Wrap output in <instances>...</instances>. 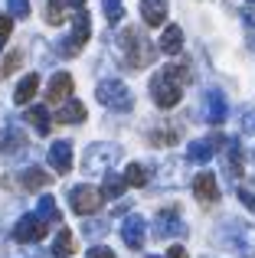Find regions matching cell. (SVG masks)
<instances>
[{"label":"cell","mask_w":255,"mask_h":258,"mask_svg":"<svg viewBox=\"0 0 255 258\" xmlns=\"http://www.w3.org/2000/svg\"><path fill=\"white\" fill-rule=\"evenodd\" d=\"M121 49H124V62L131 66V69H147V66L157 59V49L151 46V39H147L138 26H124Z\"/></svg>","instance_id":"obj_1"},{"label":"cell","mask_w":255,"mask_h":258,"mask_svg":"<svg viewBox=\"0 0 255 258\" xmlns=\"http://www.w3.org/2000/svg\"><path fill=\"white\" fill-rule=\"evenodd\" d=\"M95 98L102 101L105 108H111V111H128V108H131V92H128L124 82H118V79L98 82L95 85Z\"/></svg>","instance_id":"obj_2"},{"label":"cell","mask_w":255,"mask_h":258,"mask_svg":"<svg viewBox=\"0 0 255 258\" xmlns=\"http://www.w3.org/2000/svg\"><path fill=\"white\" fill-rule=\"evenodd\" d=\"M102 200H105L102 189L89 186V183H82V186L69 189V206H72V213H76V216H92V213H98Z\"/></svg>","instance_id":"obj_3"},{"label":"cell","mask_w":255,"mask_h":258,"mask_svg":"<svg viewBox=\"0 0 255 258\" xmlns=\"http://www.w3.org/2000/svg\"><path fill=\"white\" fill-rule=\"evenodd\" d=\"M180 95H183V88L173 82V79H167L164 72H157V76L151 79V98L157 101L160 108H173L180 101Z\"/></svg>","instance_id":"obj_4"},{"label":"cell","mask_w":255,"mask_h":258,"mask_svg":"<svg viewBox=\"0 0 255 258\" xmlns=\"http://www.w3.org/2000/svg\"><path fill=\"white\" fill-rule=\"evenodd\" d=\"M72 26H76V30H72V36L59 43L62 56H76V52L82 49L85 43H89V36H92V30H89V13H85L82 7H79V13H76V23H72Z\"/></svg>","instance_id":"obj_5"},{"label":"cell","mask_w":255,"mask_h":258,"mask_svg":"<svg viewBox=\"0 0 255 258\" xmlns=\"http://www.w3.org/2000/svg\"><path fill=\"white\" fill-rule=\"evenodd\" d=\"M46 235V219H39V216H20V222L13 226V239L20 242V245H30V242H39Z\"/></svg>","instance_id":"obj_6"},{"label":"cell","mask_w":255,"mask_h":258,"mask_svg":"<svg viewBox=\"0 0 255 258\" xmlns=\"http://www.w3.org/2000/svg\"><path fill=\"white\" fill-rule=\"evenodd\" d=\"M144 235H147V222L141 216H128L121 222V239H124L128 248H141L144 245Z\"/></svg>","instance_id":"obj_7"},{"label":"cell","mask_w":255,"mask_h":258,"mask_svg":"<svg viewBox=\"0 0 255 258\" xmlns=\"http://www.w3.org/2000/svg\"><path fill=\"white\" fill-rule=\"evenodd\" d=\"M193 196H197L200 203H216L219 200V186H216V176L210 170L197 173L193 176Z\"/></svg>","instance_id":"obj_8"},{"label":"cell","mask_w":255,"mask_h":258,"mask_svg":"<svg viewBox=\"0 0 255 258\" xmlns=\"http://www.w3.org/2000/svg\"><path fill=\"white\" fill-rule=\"evenodd\" d=\"M223 144H226L223 134H213V138H206V141H193L190 151H186V157H190L193 164H206V160L213 157V151H216V147H223Z\"/></svg>","instance_id":"obj_9"},{"label":"cell","mask_w":255,"mask_h":258,"mask_svg":"<svg viewBox=\"0 0 255 258\" xmlns=\"http://www.w3.org/2000/svg\"><path fill=\"white\" fill-rule=\"evenodd\" d=\"M203 101H206V118H210L213 124H223L226 114H229V105H226L223 92H219V88H210V92L203 95Z\"/></svg>","instance_id":"obj_10"},{"label":"cell","mask_w":255,"mask_h":258,"mask_svg":"<svg viewBox=\"0 0 255 258\" xmlns=\"http://www.w3.org/2000/svg\"><path fill=\"white\" fill-rule=\"evenodd\" d=\"M49 164L56 167V173H69L72 170V144H69V141H52Z\"/></svg>","instance_id":"obj_11"},{"label":"cell","mask_w":255,"mask_h":258,"mask_svg":"<svg viewBox=\"0 0 255 258\" xmlns=\"http://www.w3.org/2000/svg\"><path fill=\"white\" fill-rule=\"evenodd\" d=\"M69 95H72V76L69 72H56L49 88H46V101H49V105H59V101L69 98Z\"/></svg>","instance_id":"obj_12"},{"label":"cell","mask_w":255,"mask_h":258,"mask_svg":"<svg viewBox=\"0 0 255 258\" xmlns=\"http://www.w3.org/2000/svg\"><path fill=\"white\" fill-rule=\"evenodd\" d=\"M141 17L147 26H160L167 20V0H141Z\"/></svg>","instance_id":"obj_13"},{"label":"cell","mask_w":255,"mask_h":258,"mask_svg":"<svg viewBox=\"0 0 255 258\" xmlns=\"http://www.w3.org/2000/svg\"><path fill=\"white\" fill-rule=\"evenodd\" d=\"M154 226H157V235H160V239H167V235H183V222L177 219V213H173V209H164V213L154 219Z\"/></svg>","instance_id":"obj_14"},{"label":"cell","mask_w":255,"mask_h":258,"mask_svg":"<svg viewBox=\"0 0 255 258\" xmlns=\"http://www.w3.org/2000/svg\"><path fill=\"white\" fill-rule=\"evenodd\" d=\"M36 88H39V76H36V72L23 76V82H20L17 92H13V101H17V105H30L33 95H36Z\"/></svg>","instance_id":"obj_15"},{"label":"cell","mask_w":255,"mask_h":258,"mask_svg":"<svg viewBox=\"0 0 255 258\" xmlns=\"http://www.w3.org/2000/svg\"><path fill=\"white\" fill-rule=\"evenodd\" d=\"M180 46H183V30H180V26H167L164 36H160V52H167V56H177Z\"/></svg>","instance_id":"obj_16"},{"label":"cell","mask_w":255,"mask_h":258,"mask_svg":"<svg viewBox=\"0 0 255 258\" xmlns=\"http://www.w3.org/2000/svg\"><path fill=\"white\" fill-rule=\"evenodd\" d=\"M56 121H59V124H82V121H85V105H82V101H69V105H62L59 114H56Z\"/></svg>","instance_id":"obj_17"},{"label":"cell","mask_w":255,"mask_h":258,"mask_svg":"<svg viewBox=\"0 0 255 258\" xmlns=\"http://www.w3.org/2000/svg\"><path fill=\"white\" fill-rule=\"evenodd\" d=\"M76 252V235L69 232V229H59V235L52 239V255L56 258H69Z\"/></svg>","instance_id":"obj_18"},{"label":"cell","mask_w":255,"mask_h":258,"mask_svg":"<svg viewBox=\"0 0 255 258\" xmlns=\"http://www.w3.org/2000/svg\"><path fill=\"white\" fill-rule=\"evenodd\" d=\"M20 183H23L26 189H43V186H49V183H52V176L46 173V170H39V167H30V170L20 176Z\"/></svg>","instance_id":"obj_19"},{"label":"cell","mask_w":255,"mask_h":258,"mask_svg":"<svg viewBox=\"0 0 255 258\" xmlns=\"http://www.w3.org/2000/svg\"><path fill=\"white\" fill-rule=\"evenodd\" d=\"M72 7V0H49L46 4V23L52 26H62L66 23V10Z\"/></svg>","instance_id":"obj_20"},{"label":"cell","mask_w":255,"mask_h":258,"mask_svg":"<svg viewBox=\"0 0 255 258\" xmlns=\"http://www.w3.org/2000/svg\"><path fill=\"white\" fill-rule=\"evenodd\" d=\"M26 121H30V124L36 127L39 134H49V127H52V118H49V111H46L43 105L30 108V111H26Z\"/></svg>","instance_id":"obj_21"},{"label":"cell","mask_w":255,"mask_h":258,"mask_svg":"<svg viewBox=\"0 0 255 258\" xmlns=\"http://www.w3.org/2000/svg\"><path fill=\"white\" fill-rule=\"evenodd\" d=\"M226 173L242 176V151H239V141H229V147H226Z\"/></svg>","instance_id":"obj_22"},{"label":"cell","mask_w":255,"mask_h":258,"mask_svg":"<svg viewBox=\"0 0 255 258\" xmlns=\"http://www.w3.org/2000/svg\"><path fill=\"white\" fill-rule=\"evenodd\" d=\"M124 186H128V183H124V176L108 173V176H105V186H102V196H105V200H118V196L124 193Z\"/></svg>","instance_id":"obj_23"},{"label":"cell","mask_w":255,"mask_h":258,"mask_svg":"<svg viewBox=\"0 0 255 258\" xmlns=\"http://www.w3.org/2000/svg\"><path fill=\"white\" fill-rule=\"evenodd\" d=\"M36 216H39V219H46V222H56V219H59V209H56V200H52L49 193H46L43 200H39V206H36Z\"/></svg>","instance_id":"obj_24"},{"label":"cell","mask_w":255,"mask_h":258,"mask_svg":"<svg viewBox=\"0 0 255 258\" xmlns=\"http://www.w3.org/2000/svg\"><path fill=\"white\" fill-rule=\"evenodd\" d=\"M236 252L242 255V258H255V229L242 226V242L236 245Z\"/></svg>","instance_id":"obj_25"},{"label":"cell","mask_w":255,"mask_h":258,"mask_svg":"<svg viewBox=\"0 0 255 258\" xmlns=\"http://www.w3.org/2000/svg\"><path fill=\"white\" fill-rule=\"evenodd\" d=\"M124 183H128V186H144V183H147V170L141 164H128L124 167Z\"/></svg>","instance_id":"obj_26"},{"label":"cell","mask_w":255,"mask_h":258,"mask_svg":"<svg viewBox=\"0 0 255 258\" xmlns=\"http://www.w3.org/2000/svg\"><path fill=\"white\" fill-rule=\"evenodd\" d=\"M164 76H167V79H173V82H177V85L190 82V69H186L183 62H170V66H167V69H164Z\"/></svg>","instance_id":"obj_27"},{"label":"cell","mask_w":255,"mask_h":258,"mask_svg":"<svg viewBox=\"0 0 255 258\" xmlns=\"http://www.w3.org/2000/svg\"><path fill=\"white\" fill-rule=\"evenodd\" d=\"M102 7H105L108 23H121V17H124V4L121 0H102Z\"/></svg>","instance_id":"obj_28"},{"label":"cell","mask_w":255,"mask_h":258,"mask_svg":"<svg viewBox=\"0 0 255 258\" xmlns=\"http://www.w3.org/2000/svg\"><path fill=\"white\" fill-rule=\"evenodd\" d=\"M177 138H180V131H177V127H170V124H167V127H157V131L151 134L154 144H173Z\"/></svg>","instance_id":"obj_29"},{"label":"cell","mask_w":255,"mask_h":258,"mask_svg":"<svg viewBox=\"0 0 255 258\" xmlns=\"http://www.w3.org/2000/svg\"><path fill=\"white\" fill-rule=\"evenodd\" d=\"M20 62H23V52H20V49L7 52V59H4V69H0V72H4V76H13V72L20 69Z\"/></svg>","instance_id":"obj_30"},{"label":"cell","mask_w":255,"mask_h":258,"mask_svg":"<svg viewBox=\"0 0 255 258\" xmlns=\"http://www.w3.org/2000/svg\"><path fill=\"white\" fill-rule=\"evenodd\" d=\"M7 7H10V17H30V0H7Z\"/></svg>","instance_id":"obj_31"},{"label":"cell","mask_w":255,"mask_h":258,"mask_svg":"<svg viewBox=\"0 0 255 258\" xmlns=\"http://www.w3.org/2000/svg\"><path fill=\"white\" fill-rule=\"evenodd\" d=\"M7 147H23V134H17V131L0 134V151H7Z\"/></svg>","instance_id":"obj_32"},{"label":"cell","mask_w":255,"mask_h":258,"mask_svg":"<svg viewBox=\"0 0 255 258\" xmlns=\"http://www.w3.org/2000/svg\"><path fill=\"white\" fill-rule=\"evenodd\" d=\"M10 30H13V20L7 17V13H0V46L7 43V36H10Z\"/></svg>","instance_id":"obj_33"},{"label":"cell","mask_w":255,"mask_h":258,"mask_svg":"<svg viewBox=\"0 0 255 258\" xmlns=\"http://www.w3.org/2000/svg\"><path fill=\"white\" fill-rule=\"evenodd\" d=\"M239 200H242L249 209H255V193H249V189H239Z\"/></svg>","instance_id":"obj_34"},{"label":"cell","mask_w":255,"mask_h":258,"mask_svg":"<svg viewBox=\"0 0 255 258\" xmlns=\"http://www.w3.org/2000/svg\"><path fill=\"white\" fill-rule=\"evenodd\" d=\"M89 258H115V255H111L108 248H102V245H98V248H89Z\"/></svg>","instance_id":"obj_35"},{"label":"cell","mask_w":255,"mask_h":258,"mask_svg":"<svg viewBox=\"0 0 255 258\" xmlns=\"http://www.w3.org/2000/svg\"><path fill=\"white\" fill-rule=\"evenodd\" d=\"M167 258H186V248H183V245H170V252H167Z\"/></svg>","instance_id":"obj_36"},{"label":"cell","mask_w":255,"mask_h":258,"mask_svg":"<svg viewBox=\"0 0 255 258\" xmlns=\"http://www.w3.org/2000/svg\"><path fill=\"white\" fill-rule=\"evenodd\" d=\"M242 17H245V23H249V26H255V10H245Z\"/></svg>","instance_id":"obj_37"},{"label":"cell","mask_w":255,"mask_h":258,"mask_svg":"<svg viewBox=\"0 0 255 258\" xmlns=\"http://www.w3.org/2000/svg\"><path fill=\"white\" fill-rule=\"evenodd\" d=\"M245 127H249V131L255 127V114H249V118H245Z\"/></svg>","instance_id":"obj_38"},{"label":"cell","mask_w":255,"mask_h":258,"mask_svg":"<svg viewBox=\"0 0 255 258\" xmlns=\"http://www.w3.org/2000/svg\"><path fill=\"white\" fill-rule=\"evenodd\" d=\"M85 4V0H72V7H76V10H79V7H82Z\"/></svg>","instance_id":"obj_39"},{"label":"cell","mask_w":255,"mask_h":258,"mask_svg":"<svg viewBox=\"0 0 255 258\" xmlns=\"http://www.w3.org/2000/svg\"><path fill=\"white\" fill-rule=\"evenodd\" d=\"M151 258H157V255H151Z\"/></svg>","instance_id":"obj_40"},{"label":"cell","mask_w":255,"mask_h":258,"mask_svg":"<svg viewBox=\"0 0 255 258\" xmlns=\"http://www.w3.org/2000/svg\"><path fill=\"white\" fill-rule=\"evenodd\" d=\"M252 4H255V0H252Z\"/></svg>","instance_id":"obj_41"}]
</instances>
